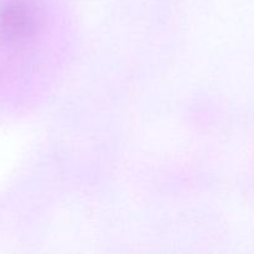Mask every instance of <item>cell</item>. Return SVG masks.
Here are the masks:
<instances>
[{"instance_id": "6da1fadb", "label": "cell", "mask_w": 254, "mask_h": 254, "mask_svg": "<svg viewBox=\"0 0 254 254\" xmlns=\"http://www.w3.org/2000/svg\"><path fill=\"white\" fill-rule=\"evenodd\" d=\"M36 27L34 6L27 0H6L0 6V39L21 42L31 36Z\"/></svg>"}]
</instances>
